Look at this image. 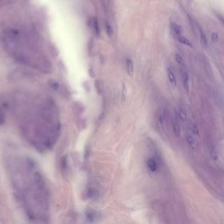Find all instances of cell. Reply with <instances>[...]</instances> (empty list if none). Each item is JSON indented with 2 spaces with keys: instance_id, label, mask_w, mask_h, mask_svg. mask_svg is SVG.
<instances>
[{
  "instance_id": "cell-6",
  "label": "cell",
  "mask_w": 224,
  "mask_h": 224,
  "mask_svg": "<svg viewBox=\"0 0 224 224\" xmlns=\"http://www.w3.org/2000/svg\"><path fill=\"white\" fill-rule=\"evenodd\" d=\"M92 26H93V29H94L95 34L96 36H99L100 29H99V22H98L97 18H94V19H93V22H92Z\"/></svg>"
},
{
  "instance_id": "cell-14",
  "label": "cell",
  "mask_w": 224,
  "mask_h": 224,
  "mask_svg": "<svg viewBox=\"0 0 224 224\" xmlns=\"http://www.w3.org/2000/svg\"><path fill=\"white\" fill-rule=\"evenodd\" d=\"M178 114H179L180 118H181V120L185 121L186 120L187 115H186V113H185V112L184 111V110L180 109L179 111H178Z\"/></svg>"
},
{
  "instance_id": "cell-17",
  "label": "cell",
  "mask_w": 224,
  "mask_h": 224,
  "mask_svg": "<svg viewBox=\"0 0 224 224\" xmlns=\"http://www.w3.org/2000/svg\"><path fill=\"white\" fill-rule=\"evenodd\" d=\"M2 1H3V0H0V3H1Z\"/></svg>"
},
{
  "instance_id": "cell-1",
  "label": "cell",
  "mask_w": 224,
  "mask_h": 224,
  "mask_svg": "<svg viewBox=\"0 0 224 224\" xmlns=\"http://www.w3.org/2000/svg\"><path fill=\"white\" fill-rule=\"evenodd\" d=\"M167 75L168 78H169V80L171 86L173 87H176L177 86V82H176V78L174 75V73L173 71L170 68H167Z\"/></svg>"
},
{
  "instance_id": "cell-13",
  "label": "cell",
  "mask_w": 224,
  "mask_h": 224,
  "mask_svg": "<svg viewBox=\"0 0 224 224\" xmlns=\"http://www.w3.org/2000/svg\"><path fill=\"white\" fill-rule=\"evenodd\" d=\"M106 30L109 37H111L113 36V30H112L111 25L108 24V23H106Z\"/></svg>"
},
{
  "instance_id": "cell-12",
  "label": "cell",
  "mask_w": 224,
  "mask_h": 224,
  "mask_svg": "<svg viewBox=\"0 0 224 224\" xmlns=\"http://www.w3.org/2000/svg\"><path fill=\"white\" fill-rule=\"evenodd\" d=\"M49 83L50 86L51 87H52L53 90H58V88H59V83L57 81L54 80H50Z\"/></svg>"
},
{
  "instance_id": "cell-5",
  "label": "cell",
  "mask_w": 224,
  "mask_h": 224,
  "mask_svg": "<svg viewBox=\"0 0 224 224\" xmlns=\"http://www.w3.org/2000/svg\"><path fill=\"white\" fill-rule=\"evenodd\" d=\"M186 141H187V143L189 145V147L191 149H193V150L195 149L196 143H195V139L193 137L191 136V135H188V136L186 137Z\"/></svg>"
},
{
  "instance_id": "cell-7",
  "label": "cell",
  "mask_w": 224,
  "mask_h": 224,
  "mask_svg": "<svg viewBox=\"0 0 224 224\" xmlns=\"http://www.w3.org/2000/svg\"><path fill=\"white\" fill-rule=\"evenodd\" d=\"M171 27H172V29L173 30V31L175 32L176 34L178 35V36H180L181 34V28L180 25L176 24V23H172Z\"/></svg>"
},
{
  "instance_id": "cell-3",
  "label": "cell",
  "mask_w": 224,
  "mask_h": 224,
  "mask_svg": "<svg viewBox=\"0 0 224 224\" xmlns=\"http://www.w3.org/2000/svg\"><path fill=\"white\" fill-rule=\"evenodd\" d=\"M147 166L149 170L152 172H155L157 170V163L153 158H149L147 161Z\"/></svg>"
},
{
  "instance_id": "cell-15",
  "label": "cell",
  "mask_w": 224,
  "mask_h": 224,
  "mask_svg": "<svg viewBox=\"0 0 224 224\" xmlns=\"http://www.w3.org/2000/svg\"><path fill=\"white\" fill-rule=\"evenodd\" d=\"M175 58H176V61L177 63L179 64H181V63H182V61H183L182 57H181L180 54L176 53V56H175Z\"/></svg>"
},
{
  "instance_id": "cell-11",
  "label": "cell",
  "mask_w": 224,
  "mask_h": 224,
  "mask_svg": "<svg viewBox=\"0 0 224 224\" xmlns=\"http://www.w3.org/2000/svg\"><path fill=\"white\" fill-rule=\"evenodd\" d=\"M173 131L174 134L176 135V136H179L180 135V127L178 124V123H177L176 122H174L173 123Z\"/></svg>"
},
{
  "instance_id": "cell-9",
  "label": "cell",
  "mask_w": 224,
  "mask_h": 224,
  "mask_svg": "<svg viewBox=\"0 0 224 224\" xmlns=\"http://www.w3.org/2000/svg\"><path fill=\"white\" fill-rule=\"evenodd\" d=\"M211 156L214 160L216 161L218 160V151L215 146H212L211 149Z\"/></svg>"
},
{
  "instance_id": "cell-8",
  "label": "cell",
  "mask_w": 224,
  "mask_h": 224,
  "mask_svg": "<svg viewBox=\"0 0 224 224\" xmlns=\"http://www.w3.org/2000/svg\"><path fill=\"white\" fill-rule=\"evenodd\" d=\"M178 41H180V43H181V44H184V45H185L187 46L191 47V48H192V44H191V43L190 42V41L188 40L186 38H185L184 36H179V37H178Z\"/></svg>"
},
{
  "instance_id": "cell-10",
  "label": "cell",
  "mask_w": 224,
  "mask_h": 224,
  "mask_svg": "<svg viewBox=\"0 0 224 224\" xmlns=\"http://www.w3.org/2000/svg\"><path fill=\"white\" fill-rule=\"evenodd\" d=\"M200 43H201V44L204 47H207V46L208 42H207V36L202 30H200Z\"/></svg>"
},
{
  "instance_id": "cell-16",
  "label": "cell",
  "mask_w": 224,
  "mask_h": 224,
  "mask_svg": "<svg viewBox=\"0 0 224 224\" xmlns=\"http://www.w3.org/2000/svg\"><path fill=\"white\" fill-rule=\"evenodd\" d=\"M212 39L214 41H216L218 40V35L217 33H213L212 35Z\"/></svg>"
},
{
  "instance_id": "cell-4",
  "label": "cell",
  "mask_w": 224,
  "mask_h": 224,
  "mask_svg": "<svg viewBox=\"0 0 224 224\" xmlns=\"http://www.w3.org/2000/svg\"><path fill=\"white\" fill-rule=\"evenodd\" d=\"M126 67H127V71L130 76H131L133 73V63L131 59L127 58L126 60Z\"/></svg>"
},
{
  "instance_id": "cell-2",
  "label": "cell",
  "mask_w": 224,
  "mask_h": 224,
  "mask_svg": "<svg viewBox=\"0 0 224 224\" xmlns=\"http://www.w3.org/2000/svg\"><path fill=\"white\" fill-rule=\"evenodd\" d=\"M182 82L184 87L187 93L189 92V74L186 72H184L182 74Z\"/></svg>"
}]
</instances>
